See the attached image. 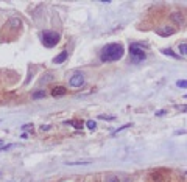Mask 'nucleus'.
Masks as SVG:
<instances>
[{
  "instance_id": "nucleus-16",
  "label": "nucleus",
  "mask_w": 187,
  "mask_h": 182,
  "mask_svg": "<svg viewBox=\"0 0 187 182\" xmlns=\"http://www.w3.org/2000/svg\"><path fill=\"white\" fill-rule=\"evenodd\" d=\"M106 182H120V180H119V177H116V176H108V177H106Z\"/></svg>"
},
{
  "instance_id": "nucleus-4",
  "label": "nucleus",
  "mask_w": 187,
  "mask_h": 182,
  "mask_svg": "<svg viewBox=\"0 0 187 182\" xmlns=\"http://www.w3.org/2000/svg\"><path fill=\"white\" fill-rule=\"evenodd\" d=\"M84 81L86 79H84L83 73H73L69 79V86L70 87H81V86H84Z\"/></svg>"
},
{
  "instance_id": "nucleus-1",
  "label": "nucleus",
  "mask_w": 187,
  "mask_h": 182,
  "mask_svg": "<svg viewBox=\"0 0 187 182\" xmlns=\"http://www.w3.org/2000/svg\"><path fill=\"white\" fill-rule=\"evenodd\" d=\"M125 50L122 44H108L106 47H103L102 53H100V59L103 62H112V61H119L123 56Z\"/></svg>"
},
{
  "instance_id": "nucleus-20",
  "label": "nucleus",
  "mask_w": 187,
  "mask_h": 182,
  "mask_svg": "<svg viewBox=\"0 0 187 182\" xmlns=\"http://www.w3.org/2000/svg\"><path fill=\"white\" fill-rule=\"evenodd\" d=\"M164 114H165V111H157L156 112V115H164Z\"/></svg>"
},
{
  "instance_id": "nucleus-9",
  "label": "nucleus",
  "mask_w": 187,
  "mask_h": 182,
  "mask_svg": "<svg viewBox=\"0 0 187 182\" xmlns=\"http://www.w3.org/2000/svg\"><path fill=\"white\" fill-rule=\"evenodd\" d=\"M31 97H33V100H38V98H44V97H45V90H38V92H34Z\"/></svg>"
},
{
  "instance_id": "nucleus-6",
  "label": "nucleus",
  "mask_w": 187,
  "mask_h": 182,
  "mask_svg": "<svg viewBox=\"0 0 187 182\" xmlns=\"http://www.w3.org/2000/svg\"><path fill=\"white\" fill-rule=\"evenodd\" d=\"M170 20L175 22L176 25H184V24H185L184 16H182L181 13H171V14H170Z\"/></svg>"
},
{
  "instance_id": "nucleus-7",
  "label": "nucleus",
  "mask_w": 187,
  "mask_h": 182,
  "mask_svg": "<svg viewBox=\"0 0 187 182\" xmlns=\"http://www.w3.org/2000/svg\"><path fill=\"white\" fill-rule=\"evenodd\" d=\"M67 56H69V53H67L66 50H62L58 56H55V58H53V62H55V64H62V62L67 59Z\"/></svg>"
},
{
  "instance_id": "nucleus-2",
  "label": "nucleus",
  "mask_w": 187,
  "mask_h": 182,
  "mask_svg": "<svg viewBox=\"0 0 187 182\" xmlns=\"http://www.w3.org/2000/svg\"><path fill=\"white\" fill-rule=\"evenodd\" d=\"M42 44L47 47V48H52V47H55L58 42H59V39H61V36L56 33V31H50V30H45V31H42Z\"/></svg>"
},
{
  "instance_id": "nucleus-18",
  "label": "nucleus",
  "mask_w": 187,
  "mask_h": 182,
  "mask_svg": "<svg viewBox=\"0 0 187 182\" xmlns=\"http://www.w3.org/2000/svg\"><path fill=\"white\" fill-rule=\"evenodd\" d=\"M41 129H42V131H48V129H50V125H42Z\"/></svg>"
},
{
  "instance_id": "nucleus-11",
  "label": "nucleus",
  "mask_w": 187,
  "mask_h": 182,
  "mask_svg": "<svg viewBox=\"0 0 187 182\" xmlns=\"http://www.w3.org/2000/svg\"><path fill=\"white\" fill-rule=\"evenodd\" d=\"M162 53H164V55H167V56H171V58H175V59H178V58H179V56H178V55H175L170 48H164V50H162Z\"/></svg>"
},
{
  "instance_id": "nucleus-19",
  "label": "nucleus",
  "mask_w": 187,
  "mask_h": 182,
  "mask_svg": "<svg viewBox=\"0 0 187 182\" xmlns=\"http://www.w3.org/2000/svg\"><path fill=\"white\" fill-rule=\"evenodd\" d=\"M33 128V125H25V126H22V129H31Z\"/></svg>"
},
{
  "instance_id": "nucleus-13",
  "label": "nucleus",
  "mask_w": 187,
  "mask_h": 182,
  "mask_svg": "<svg viewBox=\"0 0 187 182\" xmlns=\"http://www.w3.org/2000/svg\"><path fill=\"white\" fill-rule=\"evenodd\" d=\"M176 86L181 87V89H185V87H187V79H179V81H176Z\"/></svg>"
},
{
  "instance_id": "nucleus-17",
  "label": "nucleus",
  "mask_w": 187,
  "mask_h": 182,
  "mask_svg": "<svg viewBox=\"0 0 187 182\" xmlns=\"http://www.w3.org/2000/svg\"><path fill=\"white\" fill-rule=\"evenodd\" d=\"M126 128H130V125H123V126H122V128H119V129H117V131H114V135H116V134H119V132H120V131H123V129H126Z\"/></svg>"
},
{
  "instance_id": "nucleus-5",
  "label": "nucleus",
  "mask_w": 187,
  "mask_h": 182,
  "mask_svg": "<svg viewBox=\"0 0 187 182\" xmlns=\"http://www.w3.org/2000/svg\"><path fill=\"white\" fill-rule=\"evenodd\" d=\"M156 33L157 34H161V36H171V34H175L176 33V28H173V27H161V28H156Z\"/></svg>"
},
{
  "instance_id": "nucleus-14",
  "label": "nucleus",
  "mask_w": 187,
  "mask_h": 182,
  "mask_svg": "<svg viewBox=\"0 0 187 182\" xmlns=\"http://www.w3.org/2000/svg\"><path fill=\"white\" fill-rule=\"evenodd\" d=\"M86 125H87V128H89V129H95V128H97V123L94 122V120H89Z\"/></svg>"
},
{
  "instance_id": "nucleus-3",
  "label": "nucleus",
  "mask_w": 187,
  "mask_h": 182,
  "mask_svg": "<svg viewBox=\"0 0 187 182\" xmlns=\"http://www.w3.org/2000/svg\"><path fill=\"white\" fill-rule=\"evenodd\" d=\"M130 56L133 62H140L147 58V53L144 50V47H140L139 44H131L130 45Z\"/></svg>"
},
{
  "instance_id": "nucleus-15",
  "label": "nucleus",
  "mask_w": 187,
  "mask_h": 182,
  "mask_svg": "<svg viewBox=\"0 0 187 182\" xmlns=\"http://www.w3.org/2000/svg\"><path fill=\"white\" fill-rule=\"evenodd\" d=\"M53 79V75L52 73H47L45 76H42V82H48V81H52Z\"/></svg>"
},
{
  "instance_id": "nucleus-10",
  "label": "nucleus",
  "mask_w": 187,
  "mask_h": 182,
  "mask_svg": "<svg viewBox=\"0 0 187 182\" xmlns=\"http://www.w3.org/2000/svg\"><path fill=\"white\" fill-rule=\"evenodd\" d=\"M92 160L87 159V160H78V162H67V165H89Z\"/></svg>"
},
{
  "instance_id": "nucleus-21",
  "label": "nucleus",
  "mask_w": 187,
  "mask_h": 182,
  "mask_svg": "<svg viewBox=\"0 0 187 182\" xmlns=\"http://www.w3.org/2000/svg\"><path fill=\"white\" fill-rule=\"evenodd\" d=\"M185 98H187V94H185Z\"/></svg>"
},
{
  "instance_id": "nucleus-8",
  "label": "nucleus",
  "mask_w": 187,
  "mask_h": 182,
  "mask_svg": "<svg viewBox=\"0 0 187 182\" xmlns=\"http://www.w3.org/2000/svg\"><path fill=\"white\" fill-rule=\"evenodd\" d=\"M66 87H62V86H58V87H55L53 90H52V95L53 97H61V95H66Z\"/></svg>"
},
{
  "instance_id": "nucleus-22",
  "label": "nucleus",
  "mask_w": 187,
  "mask_h": 182,
  "mask_svg": "<svg viewBox=\"0 0 187 182\" xmlns=\"http://www.w3.org/2000/svg\"><path fill=\"white\" fill-rule=\"evenodd\" d=\"M0 143H2V140H0Z\"/></svg>"
},
{
  "instance_id": "nucleus-12",
  "label": "nucleus",
  "mask_w": 187,
  "mask_h": 182,
  "mask_svg": "<svg viewBox=\"0 0 187 182\" xmlns=\"http://www.w3.org/2000/svg\"><path fill=\"white\" fill-rule=\"evenodd\" d=\"M179 53H181V55H184V56H187V42L179 44Z\"/></svg>"
}]
</instances>
